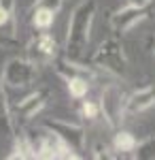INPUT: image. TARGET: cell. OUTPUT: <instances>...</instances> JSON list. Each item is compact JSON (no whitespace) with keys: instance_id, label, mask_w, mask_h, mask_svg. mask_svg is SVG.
<instances>
[{"instance_id":"6da1fadb","label":"cell","mask_w":155,"mask_h":160,"mask_svg":"<svg viewBox=\"0 0 155 160\" xmlns=\"http://www.w3.org/2000/svg\"><path fill=\"white\" fill-rule=\"evenodd\" d=\"M96 15V0H83L68 19V37H66V58L79 62L83 49L89 41V30Z\"/></svg>"},{"instance_id":"7a4b0ae2","label":"cell","mask_w":155,"mask_h":160,"mask_svg":"<svg viewBox=\"0 0 155 160\" xmlns=\"http://www.w3.org/2000/svg\"><path fill=\"white\" fill-rule=\"evenodd\" d=\"M2 81L11 88H24L30 86L36 79V64L32 60H21V58H13L4 64V68L0 71Z\"/></svg>"},{"instance_id":"3957f363","label":"cell","mask_w":155,"mask_h":160,"mask_svg":"<svg viewBox=\"0 0 155 160\" xmlns=\"http://www.w3.org/2000/svg\"><path fill=\"white\" fill-rule=\"evenodd\" d=\"M98 105H100L102 115L106 118L108 126L117 128V126H119V122H121V115H123V107H125L121 90L117 86L104 88V92H102V96H100V102H98Z\"/></svg>"},{"instance_id":"277c9868","label":"cell","mask_w":155,"mask_h":160,"mask_svg":"<svg viewBox=\"0 0 155 160\" xmlns=\"http://www.w3.org/2000/svg\"><path fill=\"white\" fill-rule=\"evenodd\" d=\"M43 126H45L47 130H51V132H55V135L60 137L70 149H74V152H81V149L85 148V130L81 126L70 124V122H62V120H45Z\"/></svg>"},{"instance_id":"5b68a950","label":"cell","mask_w":155,"mask_h":160,"mask_svg":"<svg viewBox=\"0 0 155 160\" xmlns=\"http://www.w3.org/2000/svg\"><path fill=\"white\" fill-rule=\"evenodd\" d=\"M96 62L113 73H123L125 68V58H123V51L115 41H104L100 45V49L96 53Z\"/></svg>"},{"instance_id":"8992f818","label":"cell","mask_w":155,"mask_h":160,"mask_svg":"<svg viewBox=\"0 0 155 160\" xmlns=\"http://www.w3.org/2000/svg\"><path fill=\"white\" fill-rule=\"evenodd\" d=\"M143 19H144V9L128 4L125 9H121V11H117L113 15L110 24H113V28L117 32H128V30H132L134 26L138 24V22H143Z\"/></svg>"},{"instance_id":"52a82bcc","label":"cell","mask_w":155,"mask_h":160,"mask_svg":"<svg viewBox=\"0 0 155 160\" xmlns=\"http://www.w3.org/2000/svg\"><path fill=\"white\" fill-rule=\"evenodd\" d=\"M55 53H58V43L49 34H40L30 45V56H32L34 64L36 62H43V60H51V58H55Z\"/></svg>"},{"instance_id":"ba28073f","label":"cell","mask_w":155,"mask_h":160,"mask_svg":"<svg viewBox=\"0 0 155 160\" xmlns=\"http://www.w3.org/2000/svg\"><path fill=\"white\" fill-rule=\"evenodd\" d=\"M155 105V86H147L143 90H136L130 98L125 100V107L130 113H140Z\"/></svg>"},{"instance_id":"9c48e42d","label":"cell","mask_w":155,"mask_h":160,"mask_svg":"<svg viewBox=\"0 0 155 160\" xmlns=\"http://www.w3.org/2000/svg\"><path fill=\"white\" fill-rule=\"evenodd\" d=\"M43 105H45V94L43 92H36V94H30L28 98H24L19 105H17V118L21 120V122H28L30 118H34L38 111L43 109Z\"/></svg>"},{"instance_id":"30bf717a","label":"cell","mask_w":155,"mask_h":160,"mask_svg":"<svg viewBox=\"0 0 155 160\" xmlns=\"http://www.w3.org/2000/svg\"><path fill=\"white\" fill-rule=\"evenodd\" d=\"M0 132H4V135L11 132V111H9V102H7L2 75H0Z\"/></svg>"},{"instance_id":"8fae6325","label":"cell","mask_w":155,"mask_h":160,"mask_svg":"<svg viewBox=\"0 0 155 160\" xmlns=\"http://www.w3.org/2000/svg\"><path fill=\"white\" fill-rule=\"evenodd\" d=\"M53 19H55V11H51L47 7H34V13H32V24H34V28L47 30V28H51Z\"/></svg>"},{"instance_id":"7c38bea8","label":"cell","mask_w":155,"mask_h":160,"mask_svg":"<svg viewBox=\"0 0 155 160\" xmlns=\"http://www.w3.org/2000/svg\"><path fill=\"white\" fill-rule=\"evenodd\" d=\"M68 81V92H70L72 98H83L89 92V79L87 77H72V79H66Z\"/></svg>"},{"instance_id":"4fadbf2b","label":"cell","mask_w":155,"mask_h":160,"mask_svg":"<svg viewBox=\"0 0 155 160\" xmlns=\"http://www.w3.org/2000/svg\"><path fill=\"white\" fill-rule=\"evenodd\" d=\"M134 156L140 158V160L155 158V135L153 137H147V139L140 141V143H136V148H134Z\"/></svg>"},{"instance_id":"5bb4252c","label":"cell","mask_w":155,"mask_h":160,"mask_svg":"<svg viewBox=\"0 0 155 160\" xmlns=\"http://www.w3.org/2000/svg\"><path fill=\"white\" fill-rule=\"evenodd\" d=\"M113 145H115L117 152H123V154H125V152H134V148H136V139H134V135L128 132V130H119V132L115 135Z\"/></svg>"},{"instance_id":"9a60e30c","label":"cell","mask_w":155,"mask_h":160,"mask_svg":"<svg viewBox=\"0 0 155 160\" xmlns=\"http://www.w3.org/2000/svg\"><path fill=\"white\" fill-rule=\"evenodd\" d=\"M11 158H36V152H34V148L28 143L26 137H19L17 143H15V154H13Z\"/></svg>"},{"instance_id":"2e32d148","label":"cell","mask_w":155,"mask_h":160,"mask_svg":"<svg viewBox=\"0 0 155 160\" xmlns=\"http://www.w3.org/2000/svg\"><path fill=\"white\" fill-rule=\"evenodd\" d=\"M98 113H100V105H98V102H92V100H87V102L83 105V115H85V118L94 120V118H98Z\"/></svg>"},{"instance_id":"e0dca14e","label":"cell","mask_w":155,"mask_h":160,"mask_svg":"<svg viewBox=\"0 0 155 160\" xmlns=\"http://www.w3.org/2000/svg\"><path fill=\"white\" fill-rule=\"evenodd\" d=\"M62 4H64V0H38L36 2V7H47V9H51V11H60Z\"/></svg>"},{"instance_id":"ac0fdd59","label":"cell","mask_w":155,"mask_h":160,"mask_svg":"<svg viewBox=\"0 0 155 160\" xmlns=\"http://www.w3.org/2000/svg\"><path fill=\"white\" fill-rule=\"evenodd\" d=\"M151 0H130V4H134V7H140V9H147V4H149Z\"/></svg>"}]
</instances>
